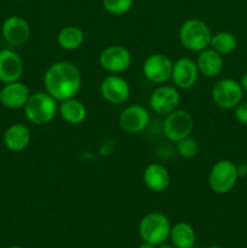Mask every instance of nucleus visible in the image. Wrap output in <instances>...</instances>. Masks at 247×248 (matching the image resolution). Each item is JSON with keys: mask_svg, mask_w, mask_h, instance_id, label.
Masks as SVG:
<instances>
[{"mask_svg": "<svg viewBox=\"0 0 247 248\" xmlns=\"http://www.w3.org/2000/svg\"><path fill=\"white\" fill-rule=\"evenodd\" d=\"M82 78L79 68L67 61L53 63L44 75V87L57 102L74 98L80 91Z\"/></svg>", "mask_w": 247, "mask_h": 248, "instance_id": "1", "label": "nucleus"}, {"mask_svg": "<svg viewBox=\"0 0 247 248\" xmlns=\"http://www.w3.org/2000/svg\"><path fill=\"white\" fill-rule=\"evenodd\" d=\"M24 115L29 123L38 126L50 124L58 113L57 101L47 92L31 93L26 106L23 107Z\"/></svg>", "mask_w": 247, "mask_h": 248, "instance_id": "2", "label": "nucleus"}, {"mask_svg": "<svg viewBox=\"0 0 247 248\" xmlns=\"http://www.w3.org/2000/svg\"><path fill=\"white\" fill-rule=\"evenodd\" d=\"M171 228V222L167 216L161 212H150L140 219L138 235L143 242L159 246L169 240Z\"/></svg>", "mask_w": 247, "mask_h": 248, "instance_id": "3", "label": "nucleus"}, {"mask_svg": "<svg viewBox=\"0 0 247 248\" xmlns=\"http://www.w3.org/2000/svg\"><path fill=\"white\" fill-rule=\"evenodd\" d=\"M179 40L182 45L193 52H201L210 47L212 31L210 27L199 18L186 19L179 28Z\"/></svg>", "mask_w": 247, "mask_h": 248, "instance_id": "4", "label": "nucleus"}, {"mask_svg": "<svg viewBox=\"0 0 247 248\" xmlns=\"http://www.w3.org/2000/svg\"><path fill=\"white\" fill-rule=\"evenodd\" d=\"M239 179L236 165L230 160H219L211 169L208 174L210 188L216 194H228L232 191Z\"/></svg>", "mask_w": 247, "mask_h": 248, "instance_id": "5", "label": "nucleus"}, {"mask_svg": "<svg viewBox=\"0 0 247 248\" xmlns=\"http://www.w3.org/2000/svg\"><path fill=\"white\" fill-rule=\"evenodd\" d=\"M194 130V119L189 111L176 109L165 116L162 131L165 137L171 142L177 143L189 137Z\"/></svg>", "mask_w": 247, "mask_h": 248, "instance_id": "6", "label": "nucleus"}, {"mask_svg": "<svg viewBox=\"0 0 247 248\" xmlns=\"http://www.w3.org/2000/svg\"><path fill=\"white\" fill-rule=\"evenodd\" d=\"M212 101L218 108L230 110L235 109L244 98V90L239 81L234 79H222L212 87Z\"/></svg>", "mask_w": 247, "mask_h": 248, "instance_id": "7", "label": "nucleus"}, {"mask_svg": "<svg viewBox=\"0 0 247 248\" xmlns=\"http://www.w3.org/2000/svg\"><path fill=\"white\" fill-rule=\"evenodd\" d=\"M181 103V93L176 86L161 84L152 92L149 98V106L157 115L166 116L178 109Z\"/></svg>", "mask_w": 247, "mask_h": 248, "instance_id": "8", "label": "nucleus"}, {"mask_svg": "<svg viewBox=\"0 0 247 248\" xmlns=\"http://www.w3.org/2000/svg\"><path fill=\"white\" fill-rule=\"evenodd\" d=\"M99 65L110 74L126 72L132 64V55L121 45H111L104 48L99 55Z\"/></svg>", "mask_w": 247, "mask_h": 248, "instance_id": "9", "label": "nucleus"}, {"mask_svg": "<svg viewBox=\"0 0 247 248\" xmlns=\"http://www.w3.org/2000/svg\"><path fill=\"white\" fill-rule=\"evenodd\" d=\"M99 92H101L102 98L106 102L114 106H120L128 101L131 89L128 82L123 77L111 74L102 80Z\"/></svg>", "mask_w": 247, "mask_h": 248, "instance_id": "10", "label": "nucleus"}, {"mask_svg": "<svg viewBox=\"0 0 247 248\" xmlns=\"http://www.w3.org/2000/svg\"><path fill=\"white\" fill-rule=\"evenodd\" d=\"M173 62L164 53H153L148 56L143 64V74L153 84H165L171 79Z\"/></svg>", "mask_w": 247, "mask_h": 248, "instance_id": "11", "label": "nucleus"}, {"mask_svg": "<svg viewBox=\"0 0 247 248\" xmlns=\"http://www.w3.org/2000/svg\"><path fill=\"white\" fill-rule=\"evenodd\" d=\"M149 111L140 104H132L124 109L119 116V125L124 132L137 135L143 132L149 125Z\"/></svg>", "mask_w": 247, "mask_h": 248, "instance_id": "12", "label": "nucleus"}, {"mask_svg": "<svg viewBox=\"0 0 247 248\" xmlns=\"http://www.w3.org/2000/svg\"><path fill=\"white\" fill-rule=\"evenodd\" d=\"M199 69L196 62L189 57H182L173 63L171 79L178 90H189L199 79Z\"/></svg>", "mask_w": 247, "mask_h": 248, "instance_id": "13", "label": "nucleus"}, {"mask_svg": "<svg viewBox=\"0 0 247 248\" xmlns=\"http://www.w3.org/2000/svg\"><path fill=\"white\" fill-rule=\"evenodd\" d=\"M1 34L10 45L21 46L28 41L31 36V27L22 17L10 16L2 23Z\"/></svg>", "mask_w": 247, "mask_h": 248, "instance_id": "14", "label": "nucleus"}, {"mask_svg": "<svg viewBox=\"0 0 247 248\" xmlns=\"http://www.w3.org/2000/svg\"><path fill=\"white\" fill-rule=\"evenodd\" d=\"M23 61L10 48L0 50V81L4 84L18 81L23 74Z\"/></svg>", "mask_w": 247, "mask_h": 248, "instance_id": "15", "label": "nucleus"}, {"mask_svg": "<svg viewBox=\"0 0 247 248\" xmlns=\"http://www.w3.org/2000/svg\"><path fill=\"white\" fill-rule=\"evenodd\" d=\"M29 96H31V91L28 86L18 80V81L4 85L1 89V94H0V102L6 108L16 110L26 106Z\"/></svg>", "mask_w": 247, "mask_h": 248, "instance_id": "16", "label": "nucleus"}, {"mask_svg": "<svg viewBox=\"0 0 247 248\" xmlns=\"http://www.w3.org/2000/svg\"><path fill=\"white\" fill-rule=\"evenodd\" d=\"M31 140V131L23 124H12L5 130L2 136L5 147L14 153H19L28 148Z\"/></svg>", "mask_w": 247, "mask_h": 248, "instance_id": "17", "label": "nucleus"}, {"mask_svg": "<svg viewBox=\"0 0 247 248\" xmlns=\"http://www.w3.org/2000/svg\"><path fill=\"white\" fill-rule=\"evenodd\" d=\"M143 182L153 193H164L171 183V177L165 166L160 164H150L143 172Z\"/></svg>", "mask_w": 247, "mask_h": 248, "instance_id": "18", "label": "nucleus"}, {"mask_svg": "<svg viewBox=\"0 0 247 248\" xmlns=\"http://www.w3.org/2000/svg\"><path fill=\"white\" fill-rule=\"evenodd\" d=\"M195 62L199 73L205 78L218 77L223 70V57L211 47L199 52L198 60Z\"/></svg>", "mask_w": 247, "mask_h": 248, "instance_id": "19", "label": "nucleus"}, {"mask_svg": "<svg viewBox=\"0 0 247 248\" xmlns=\"http://www.w3.org/2000/svg\"><path fill=\"white\" fill-rule=\"evenodd\" d=\"M58 113L61 118L69 125H80L84 123L87 115L85 104L75 97L61 102L58 106Z\"/></svg>", "mask_w": 247, "mask_h": 248, "instance_id": "20", "label": "nucleus"}, {"mask_svg": "<svg viewBox=\"0 0 247 248\" xmlns=\"http://www.w3.org/2000/svg\"><path fill=\"white\" fill-rule=\"evenodd\" d=\"M169 239L176 248H194L196 244L195 230L186 222H178L172 225Z\"/></svg>", "mask_w": 247, "mask_h": 248, "instance_id": "21", "label": "nucleus"}, {"mask_svg": "<svg viewBox=\"0 0 247 248\" xmlns=\"http://www.w3.org/2000/svg\"><path fill=\"white\" fill-rule=\"evenodd\" d=\"M85 40L84 31L75 26H67L60 31L57 35V43L63 50L74 51L82 45Z\"/></svg>", "mask_w": 247, "mask_h": 248, "instance_id": "22", "label": "nucleus"}, {"mask_svg": "<svg viewBox=\"0 0 247 248\" xmlns=\"http://www.w3.org/2000/svg\"><path fill=\"white\" fill-rule=\"evenodd\" d=\"M237 39L230 31H218L212 34L210 47L219 53L220 56H225L232 53L236 48Z\"/></svg>", "mask_w": 247, "mask_h": 248, "instance_id": "23", "label": "nucleus"}, {"mask_svg": "<svg viewBox=\"0 0 247 248\" xmlns=\"http://www.w3.org/2000/svg\"><path fill=\"white\" fill-rule=\"evenodd\" d=\"M199 150H200V145H199L198 140L190 136L177 142V153L179 154V156L184 157V159L195 157Z\"/></svg>", "mask_w": 247, "mask_h": 248, "instance_id": "24", "label": "nucleus"}, {"mask_svg": "<svg viewBox=\"0 0 247 248\" xmlns=\"http://www.w3.org/2000/svg\"><path fill=\"white\" fill-rule=\"evenodd\" d=\"M133 0H103V7L107 12L115 16L125 15L131 10Z\"/></svg>", "mask_w": 247, "mask_h": 248, "instance_id": "25", "label": "nucleus"}, {"mask_svg": "<svg viewBox=\"0 0 247 248\" xmlns=\"http://www.w3.org/2000/svg\"><path fill=\"white\" fill-rule=\"evenodd\" d=\"M234 116L240 124L247 125V102H241L234 109Z\"/></svg>", "mask_w": 247, "mask_h": 248, "instance_id": "26", "label": "nucleus"}, {"mask_svg": "<svg viewBox=\"0 0 247 248\" xmlns=\"http://www.w3.org/2000/svg\"><path fill=\"white\" fill-rule=\"evenodd\" d=\"M236 169H237V174H239V178L247 177V164L246 162H242V164L236 165Z\"/></svg>", "mask_w": 247, "mask_h": 248, "instance_id": "27", "label": "nucleus"}, {"mask_svg": "<svg viewBox=\"0 0 247 248\" xmlns=\"http://www.w3.org/2000/svg\"><path fill=\"white\" fill-rule=\"evenodd\" d=\"M240 85H241L244 91H247V73H245V74L242 75L241 80H240Z\"/></svg>", "mask_w": 247, "mask_h": 248, "instance_id": "28", "label": "nucleus"}, {"mask_svg": "<svg viewBox=\"0 0 247 248\" xmlns=\"http://www.w3.org/2000/svg\"><path fill=\"white\" fill-rule=\"evenodd\" d=\"M156 247L157 246H154V245H152V244H148V242H142L138 248H156Z\"/></svg>", "mask_w": 247, "mask_h": 248, "instance_id": "29", "label": "nucleus"}, {"mask_svg": "<svg viewBox=\"0 0 247 248\" xmlns=\"http://www.w3.org/2000/svg\"><path fill=\"white\" fill-rule=\"evenodd\" d=\"M156 248H176L173 246V245H169V244H166V242H165V244H162V245H159V246H157Z\"/></svg>", "mask_w": 247, "mask_h": 248, "instance_id": "30", "label": "nucleus"}, {"mask_svg": "<svg viewBox=\"0 0 247 248\" xmlns=\"http://www.w3.org/2000/svg\"><path fill=\"white\" fill-rule=\"evenodd\" d=\"M207 248H222V247H219V246H210V247H207Z\"/></svg>", "mask_w": 247, "mask_h": 248, "instance_id": "31", "label": "nucleus"}, {"mask_svg": "<svg viewBox=\"0 0 247 248\" xmlns=\"http://www.w3.org/2000/svg\"><path fill=\"white\" fill-rule=\"evenodd\" d=\"M9 248H22V247H19V246H11V247H9Z\"/></svg>", "mask_w": 247, "mask_h": 248, "instance_id": "32", "label": "nucleus"}, {"mask_svg": "<svg viewBox=\"0 0 247 248\" xmlns=\"http://www.w3.org/2000/svg\"><path fill=\"white\" fill-rule=\"evenodd\" d=\"M0 94H1V89H0Z\"/></svg>", "mask_w": 247, "mask_h": 248, "instance_id": "33", "label": "nucleus"}]
</instances>
